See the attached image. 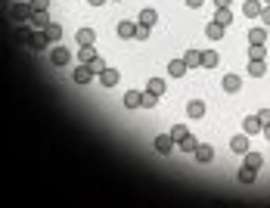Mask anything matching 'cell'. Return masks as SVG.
Returning <instances> with one entry per match:
<instances>
[{
    "label": "cell",
    "instance_id": "18",
    "mask_svg": "<svg viewBox=\"0 0 270 208\" xmlns=\"http://www.w3.org/2000/svg\"><path fill=\"white\" fill-rule=\"evenodd\" d=\"M118 38H137V25L134 22H118Z\"/></svg>",
    "mask_w": 270,
    "mask_h": 208
},
{
    "label": "cell",
    "instance_id": "3",
    "mask_svg": "<svg viewBox=\"0 0 270 208\" xmlns=\"http://www.w3.org/2000/svg\"><path fill=\"white\" fill-rule=\"evenodd\" d=\"M174 146H177V140H174L171 134H158V137H155V152H162V155H168V152H171Z\"/></svg>",
    "mask_w": 270,
    "mask_h": 208
},
{
    "label": "cell",
    "instance_id": "9",
    "mask_svg": "<svg viewBox=\"0 0 270 208\" xmlns=\"http://www.w3.org/2000/svg\"><path fill=\"white\" fill-rule=\"evenodd\" d=\"M75 40H78L81 47H90V44H96V31L94 28H81L78 35H75Z\"/></svg>",
    "mask_w": 270,
    "mask_h": 208
},
{
    "label": "cell",
    "instance_id": "38",
    "mask_svg": "<svg viewBox=\"0 0 270 208\" xmlns=\"http://www.w3.org/2000/svg\"><path fill=\"white\" fill-rule=\"evenodd\" d=\"M258 19L264 22V25H270V6H264V10H261V16H258Z\"/></svg>",
    "mask_w": 270,
    "mask_h": 208
},
{
    "label": "cell",
    "instance_id": "35",
    "mask_svg": "<svg viewBox=\"0 0 270 208\" xmlns=\"http://www.w3.org/2000/svg\"><path fill=\"white\" fill-rule=\"evenodd\" d=\"M90 69H94V75H99V72H103V69H106V62H103V56H96V59H94V62H90Z\"/></svg>",
    "mask_w": 270,
    "mask_h": 208
},
{
    "label": "cell",
    "instance_id": "5",
    "mask_svg": "<svg viewBox=\"0 0 270 208\" xmlns=\"http://www.w3.org/2000/svg\"><path fill=\"white\" fill-rule=\"evenodd\" d=\"M121 103H124V109H140L143 106V94L140 90H128V94L121 96Z\"/></svg>",
    "mask_w": 270,
    "mask_h": 208
},
{
    "label": "cell",
    "instance_id": "28",
    "mask_svg": "<svg viewBox=\"0 0 270 208\" xmlns=\"http://www.w3.org/2000/svg\"><path fill=\"white\" fill-rule=\"evenodd\" d=\"M246 165H249V168H261V165H264V155H261V152H246Z\"/></svg>",
    "mask_w": 270,
    "mask_h": 208
},
{
    "label": "cell",
    "instance_id": "21",
    "mask_svg": "<svg viewBox=\"0 0 270 208\" xmlns=\"http://www.w3.org/2000/svg\"><path fill=\"white\" fill-rule=\"evenodd\" d=\"M261 10H264V6H261L258 0H246V3H242V13H246V16H251V19H258V16H261Z\"/></svg>",
    "mask_w": 270,
    "mask_h": 208
},
{
    "label": "cell",
    "instance_id": "17",
    "mask_svg": "<svg viewBox=\"0 0 270 208\" xmlns=\"http://www.w3.org/2000/svg\"><path fill=\"white\" fill-rule=\"evenodd\" d=\"M168 72H171V78H183V75H187L190 69H187V62H183V59H171Z\"/></svg>",
    "mask_w": 270,
    "mask_h": 208
},
{
    "label": "cell",
    "instance_id": "8",
    "mask_svg": "<svg viewBox=\"0 0 270 208\" xmlns=\"http://www.w3.org/2000/svg\"><path fill=\"white\" fill-rule=\"evenodd\" d=\"M28 22L35 25V28H47V25H50V10H35Z\"/></svg>",
    "mask_w": 270,
    "mask_h": 208
},
{
    "label": "cell",
    "instance_id": "19",
    "mask_svg": "<svg viewBox=\"0 0 270 208\" xmlns=\"http://www.w3.org/2000/svg\"><path fill=\"white\" fill-rule=\"evenodd\" d=\"M31 35H35V31H31V25H19V28L13 31V38L19 40V44H28V40H31Z\"/></svg>",
    "mask_w": 270,
    "mask_h": 208
},
{
    "label": "cell",
    "instance_id": "20",
    "mask_svg": "<svg viewBox=\"0 0 270 208\" xmlns=\"http://www.w3.org/2000/svg\"><path fill=\"white\" fill-rule=\"evenodd\" d=\"M44 35H47V40L50 44H56L59 38H62V25H56V22H50L47 28H44Z\"/></svg>",
    "mask_w": 270,
    "mask_h": 208
},
{
    "label": "cell",
    "instance_id": "13",
    "mask_svg": "<svg viewBox=\"0 0 270 208\" xmlns=\"http://www.w3.org/2000/svg\"><path fill=\"white\" fill-rule=\"evenodd\" d=\"M239 87H242V78H239V75H224V90H227V94H236Z\"/></svg>",
    "mask_w": 270,
    "mask_h": 208
},
{
    "label": "cell",
    "instance_id": "45",
    "mask_svg": "<svg viewBox=\"0 0 270 208\" xmlns=\"http://www.w3.org/2000/svg\"><path fill=\"white\" fill-rule=\"evenodd\" d=\"M118 3H121V0H118Z\"/></svg>",
    "mask_w": 270,
    "mask_h": 208
},
{
    "label": "cell",
    "instance_id": "33",
    "mask_svg": "<svg viewBox=\"0 0 270 208\" xmlns=\"http://www.w3.org/2000/svg\"><path fill=\"white\" fill-rule=\"evenodd\" d=\"M155 103H158V94H153V90H146V94H143V109H153Z\"/></svg>",
    "mask_w": 270,
    "mask_h": 208
},
{
    "label": "cell",
    "instance_id": "31",
    "mask_svg": "<svg viewBox=\"0 0 270 208\" xmlns=\"http://www.w3.org/2000/svg\"><path fill=\"white\" fill-rule=\"evenodd\" d=\"M249 56H251V59H264V56H267V47H264V44H251V47H249Z\"/></svg>",
    "mask_w": 270,
    "mask_h": 208
},
{
    "label": "cell",
    "instance_id": "43",
    "mask_svg": "<svg viewBox=\"0 0 270 208\" xmlns=\"http://www.w3.org/2000/svg\"><path fill=\"white\" fill-rule=\"evenodd\" d=\"M261 134H264V137L270 140V124H264V131H261Z\"/></svg>",
    "mask_w": 270,
    "mask_h": 208
},
{
    "label": "cell",
    "instance_id": "27",
    "mask_svg": "<svg viewBox=\"0 0 270 208\" xmlns=\"http://www.w3.org/2000/svg\"><path fill=\"white\" fill-rule=\"evenodd\" d=\"M177 146H180V149H183V152H196V146H199V140H196V137H193V134H187V137H183V140H180V143H177Z\"/></svg>",
    "mask_w": 270,
    "mask_h": 208
},
{
    "label": "cell",
    "instance_id": "24",
    "mask_svg": "<svg viewBox=\"0 0 270 208\" xmlns=\"http://www.w3.org/2000/svg\"><path fill=\"white\" fill-rule=\"evenodd\" d=\"M28 47L35 50V53H40V50H47V35H44V31H40V35H31Z\"/></svg>",
    "mask_w": 270,
    "mask_h": 208
},
{
    "label": "cell",
    "instance_id": "39",
    "mask_svg": "<svg viewBox=\"0 0 270 208\" xmlns=\"http://www.w3.org/2000/svg\"><path fill=\"white\" fill-rule=\"evenodd\" d=\"M258 118H261V124H270V109H261Z\"/></svg>",
    "mask_w": 270,
    "mask_h": 208
},
{
    "label": "cell",
    "instance_id": "36",
    "mask_svg": "<svg viewBox=\"0 0 270 208\" xmlns=\"http://www.w3.org/2000/svg\"><path fill=\"white\" fill-rule=\"evenodd\" d=\"M31 10H50V0H28Z\"/></svg>",
    "mask_w": 270,
    "mask_h": 208
},
{
    "label": "cell",
    "instance_id": "44",
    "mask_svg": "<svg viewBox=\"0 0 270 208\" xmlns=\"http://www.w3.org/2000/svg\"><path fill=\"white\" fill-rule=\"evenodd\" d=\"M264 3H267V6H270V0H264Z\"/></svg>",
    "mask_w": 270,
    "mask_h": 208
},
{
    "label": "cell",
    "instance_id": "23",
    "mask_svg": "<svg viewBox=\"0 0 270 208\" xmlns=\"http://www.w3.org/2000/svg\"><path fill=\"white\" fill-rule=\"evenodd\" d=\"M264 72H267L264 59H251L249 62V75H251V78H264Z\"/></svg>",
    "mask_w": 270,
    "mask_h": 208
},
{
    "label": "cell",
    "instance_id": "22",
    "mask_svg": "<svg viewBox=\"0 0 270 208\" xmlns=\"http://www.w3.org/2000/svg\"><path fill=\"white\" fill-rule=\"evenodd\" d=\"M187 115L190 118H202V115H205V103H202V99H193L187 106Z\"/></svg>",
    "mask_w": 270,
    "mask_h": 208
},
{
    "label": "cell",
    "instance_id": "2",
    "mask_svg": "<svg viewBox=\"0 0 270 208\" xmlns=\"http://www.w3.org/2000/svg\"><path fill=\"white\" fill-rule=\"evenodd\" d=\"M94 78H96V75H94V69H90V65H84V62H81L78 69L72 72V81H75V84H81V87H84V84H90Z\"/></svg>",
    "mask_w": 270,
    "mask_h": 208
},
{
    "label": "cell",
    "instance_id": "26",
    "mask_svg": "<svg viewBox=\"0 0 270 208\" xmlns=\"http://www.w3.org/2000/svg\"><path fill=\"white\" fill-rule=\"evenodd\" d=\"M249 44H267V31L264 28H251L249 31Z\"/></svg>",
    "mask_w": 270,
    "mask_h": 208
},
{
    "label": "cell",
    "instance_id": "32",
    "mask_svg": "<svg viewBox=\"0 0 270 208\" xmlns=\"http://www.w3.org/2000/svg\"><path fill=\"white\" fill-rule=\"evenodd\" d=\"M146 90H153V94L162 96V94H165V81H162V78H153V81L146 84Z\"/></svg>",
    "mask_w": 270,
    "mask_h": 208
},
{
    "label": "cell",
    "instance_id": "37",
    "mask_svg": "<svg viewBox=\"0 0 270 208\" xmlns=\"http://www.w3.org/2000/svg\"><path fill=\"white\" fill-rule=\"evenodd\" d=\"M137 38H140V40L149 38V28H146V25H137Z\"/></svg>",
    "mask_w": 270,
    "mask_h": 208
},
{
    "label": "cell",
    "instance_id": "40",
    "mask_svg": "<svg viewBox=\"0 0 270 208\" xmlns=\"http://www.w3.org/2000/svg\"><path fill=\"white\" fill-rule=\"evenodd\" d=\"M202 3H205V0H187V6H193V10H199Z\"/></svg>",
    "mask_w": 270,
    "mask_h": 208
},
{
    "label": "cell",
    "instance_id": "7",
    "mask_svg": "<svg viewBox=\"0 0 270 208\" xmlns=\"http://www.w3.org/2000/svg\"><path fill=\"white\" fill-rule=\"evenodd\" d=\"M242 131H246V134H258V131H264V124H261L258 115H246V121H242Z\"/></svg>",
    "mask_w": 270,
    "mask_h": 208
},
{
    "label": "cell",
    "instance_id": "41",
    "mask_svg": "<svg viewBox=\"0 0 270 208\" xmlns=\"http://www.w3.org/2000/svg\"><path fill=\"white\" fill-rule=\"evenodd\" d=\"M87 3H90V6H103L106 0H87Z\"/></svg>",
    "mask_w": 270,
    "mask_h": 208
},
{
    "label": "cell",
    "instance_id": "30",
    "mask_svg": "<svg viewBox=\"0 0 270 208\" xmlns=\"http://www.w3.org/2000/svg\"><path fill=\"white\" fill-rule=\"evenodd\" d=\"M202 65H205V69H217V53L214 50H205V53H202Z\"/></svg>",
    "mask_w": 270,
    "mask_h": 208
},
{
    "label": "cell",
    "instance_id": "42",
    "mask_svg": "<svg viewBox=\"0 0 270 208\" xmlns=\"http://www.w3.org/2000/svg\"><path fill=\"white\" fill-rule=\"evenodd\" d=\"M214 6H230V0H214Z\"/></svg>",
    "mask_w": 270,
    "mask_h": 208
},
{
    "label": "cell",
    "instance_id": "14",
    "mask_svg": "<svg viewBox=\"0 0 270 208\" xmlns=\"http://www.w3.org/2000/svg\"><path fill=\"white\" fill-rule=\"evenodd\" d=\"M96 56H99V53H96V47H94V44H90V47H81V50H78V59H81L84 65H90V62L96 59Z\"/></svg>",
    "mask_w": 270,
    "mask_h": 208
},
{
    "label": "cell",
    "instance_id": "15",
    "mask_svg": "<svg viewBox=\"0 0 270 208\" xmlns=\"http://www.w3.org/2000/svg\"><path fill=\"white\" fill-rule=\"evenodd\" d=\"M155 19H158V13L153 10V6H146V10L140 13V19H137V22H140V25H146V28H153V25H155Z\"/></svg>",
    "mask_w": 270,
    "mask_h": 208
},
{
    "label": "cell",
    "instance_id": "16",
    "mask_svg": "<svg viewBox=\"0 0 270 208\" xmlns=\"http://www.w3.org/2000/svg\"><path fill=\"white\" fill-rule=\"evenodd\" d=\"M224 31H227V28H224L221 22H212V25L205 28V38H208V40H221V38H224Z\"/></svg>",
    "mask_w": 270,
    "mask_h": 208
},
{
    "label": "cell",
    "instance_id": "25",
    "mask_svg": "<svg viewBox=\"0 0 270 208\" xmlns=\"http://www.w3.org/2000/svg\"><path fill=\"white\" fill-rule=\"evenodd\" d=\"M214 22H221L224 28H227V25L233 22V13H230V6H217V16H214Z\"/></svg>",
    "mask_w": 270,
    "mask_h": 208
},
{
    "label": "cell",
    "instance_id": "4",
    "mask_svg": "<svg viewBox=\"0 0 270 208\" xmlns=\"http://www.w3.org/2000/svg\"><path fill=\"white\" fill-rule=\"evenodd\" d=\"M118 78H121V72H118V69H109V65L99 72V84H103V87H115Z\"/></svg>",
    "mask_w": 270,
    "mask_h": 208
},
{
    "label": "cell",
    "instance_id": "1",
    "mask_svg": "<svg viewBox=\"0 0 270 208\" xmlns=\"http://www.w3.org/2000/svg\"><path fill=\"white\" fill-rule=\"evenodd\" d=\"M31 3H25V0H19V3H13L10 6V16H13V22H28L31 19Z\"/></svg>",
    "mask_w": 270,
    "mask_h": 208
},
{
    "label": "cell",
    "instance_id": "10",
    "mask_svg": "<svg viewBox=\"0 0 270 208\" xmlns=\"http://www.w3.org/2000/svg\"><path fill=\"white\" fill-rule=\"evenodd\" d=\"M230 149H233V152H239V155H246V152H249V134L233 137V140H230Z\"/></svg>",
    "mask_w": 270,
    "mask_h": 208
},
{
    "label": "cell",
    "instance_id": "6",
    "mask_svg": "<svg viewBox=\"0 0 270 208\" xmlns=\"http://www.w3.org/2000/svg\"><path fill=\"white\" fill-rule=\"evenodd\" d=\"M69 59H72V53L65 47H53V53H50V62L53 65H69Z\"/></svg>",
    "mask_w": 270,
    "mask_h": 208
},
{
    "label": "cell",
    "instance_id": "11",
    "mask_svg": "<svg viewBox=\"0 0 270 208\" xmlns=\"http://www.w3.org/2000/svg\"><path fill=\"white\" fill-rule=\"evenodd\" d=\"M212 159H214V149H212V146H205V143H199V146H196V162L208 165Z\"/></svg>",
    "mask_w": 270,
    "mask_h": 208
},
{
    "label": "cell",
    "instance_id": "12",
    "mask_svg": "<svg viewBox=\"0 0 270 208\" xmlns=\"http://www.w3.org/2000/svg\"><path fill=\"white\" fill-rule=\"evenodd\" d=\"M183 62H187V69H196V65H202V53L196 47H190L187 53H183Z\"/></svg>",
    "mask_w": 270,
    "mask_h": 208
},
{
    "label": "cell",
    "instance_id": "34",
    "mask_svg": "<svg viewBox=\"0 0 270 208\" xmlns=\"http://www.w3.org/2000/svg\"><path fill=\"white\" fill-rule=\"evenodd\" d=\"M187 134H190V131H187V124H174V128H171V137L177 140V143H180V140L187 137Z\"/></svg>",
    "mask_w": 270,
    "mask_h": 208
},
{
    "label": "cell",
    "instance_id": "29",
    "mask_svg": "<svg viewBox=\"0 0 270 208\" xmlns=\"http://www.w3.org/2000/svg\"><path fill=\"white\" fill-rule=\"evenodd\" d=\"M236 177H239V184H251V180H255V168H249V165H242Z\"/></svg>",
    "mask_w": 270,
    "mask_h": 208
}]
</instances>
